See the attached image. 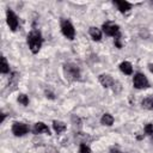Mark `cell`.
Masks as SVG:
<instances>
[{"mask_svg": "<svg viewBox=\"0 0 153 153\" xmlns=\"http://www.w3.org/2000/svg\"><path fill=\"white\" fill-rule=\"evenodd\" d=\"M43 43V37L38 30H32L27 35V44L32 54H37L42 47Z\"/></svg>", "mask_w": 153, "mask_h": 153, "instance_id": "6da1fadb", "label": "cell"}, {"mask_svg": "<svg viewBox=\"0 0 153 153\" xmlns=\"http://www.w3.org/2000/svg\"><path fill=\"white\" fill-rule=\"evenodd\" d=\"M63 72L66 79L73 81V80H79L80 79V69L76 65L73 63H66L63 66Z\"/></svg>", "mask_w": 153, "mask_h": 153, "instance_id": "7a4b0ae2", "label": "cell"}, {"mask_svg": "<svg viewBox=\"0 0 153 153\" xmlns=\"http://www.w3.org/2000/svg\"><path fill=\"white\" fill-rule=\"evenodd\" d=\"M103 31L108 35V36H112L116 38H121V33H120V26L112 22H105L102 26Z\"/></svg>", "mask_w": 153, "mask_h": 153, "instance_id": "3957f363", "label": "cell"}, {"mask_svg": "<svg viewBox=\"0 0 153 153\" xmlns=\"http://www.w3.org/2000/svg\"><path fill=\"white\" fill-rule=\"evenodd\" d=\"M61 31L63 33L65 37H67L68 39H74L75 37V30H74V26L72 25V23L67 19H62L61 20Z\"/></svg>", "mask_w": 153, "mask_h": 153, "instance_id": "277c9868", "label": "cell"}, {"mask_svg": "<svg viewBox=\"0 0 153 153\" xmlns=\"http://www.w3.org/2000/svg\"><path fill=\"white\" fill-rule=\"evenodd\" d=\"M133 84H134V87L137 88V90H142V88L149 87V81H148V79L146 78V75L142 74V73H136V74L134 75Z\"/></svg>", "mask_w": 153, "mask_h": 153, "instance_id": "5b68a950", "label": "cell"}, {"mask_svg": "<svg viewBox=\"0 0 153 153\" xmlns=\"http://www.w3.org/2000/svg\"><path fill=\"white\" fill-rule=\"evenodd\" d=\"M12 133L16 136H23L29 133V127L22 122H14L12 126Z\"/></svg>", "mask_w": 153, "mask_h": 153, "instance_id": "8992f818", "label": "cell"}, {"mask_svg": "<svg viewBox=\"0 0 153 153\" xmlns=\"http://www.w3.org/2000/svg\"><path fill=\"white\" fill-rule=\"evenodd\" d=\"M6 18H7V24H8L10 29L12 31H16L18 29V17L16 16V13L8 8L6 11Z\"/></svg>", "mask_w": 153, "mask_h": 153, "instance_id": "52a82bcc", "label": "cell"}, {"mask_svg": "<svg viewBox=\"0 0 153 153\" xmlns=\"http://www.w3.org/2000/svg\"><path fill=\"white\" fill-rule=\"evenodd\" d=\"M32 133H33L35 135H38V134H42V133L50 135V130H49L48 126L44 124L43 122H37V123H35V126H33V128H32Z\"/></svg>", "mask_w": 153, "mask_h": 153, "instance_id": "ba28073f", "label": "cell"}, {"mask_svg": "<svg viewBox=\"0 0 153 153\" xmlns=\"http://www.w3.org/2000/svg\"><path fill=\"white\" fill-rule=\"evenodd\" d=\"M98 80H99V82L102 84V86L105 87V88L112 87V85H114V82H115V80L112 79V76L109 75V74H100V75L98 76Z\"/></svg>", "mask_w": 153, "mask_h": 153, "instance_id": "9c48e42d", "label": "cell"}, {"mask_svg": "<svg viewBox=\"0 0 153 153\" xmlns=\"http://www.w3.org/2000/svg\"><path fill=\"white\" fill-rule=\"evenodd\" d=\"M114 4L117 6V8L121 13H126L131 8V4L128 1H124V0H115Z\"/></svg>", "mask_w": 153, "mask_h": 153, "instance_id": "30bf717a", "label": "cell"}, {"mask_svg": "<svg viewBox=\"0 0 153 153\" xmlns=\"http://www.w3.org/2000/svg\"><path fill=\"white\" fill-rule=\"evenodd\" d=\"M120 69L122 73L127 74V75H130L133 73V67H131V63L128 62V61H123L121 65H120Z\"/></svg>", "mask_w": 153, "mask_h": 153, "instance_id": "8fae6325", "label": "cell"}, {"mask_svg": "<svg viewBox=\"0 0 153 153\" xmlns=\"http://www.w3.org/2000/svg\"><path fill=\"white\" fill-rule=\"evenodd\" d=\"M88 33H90V36L92 37L93 41H100V38H102V31L98 27H94V26L90 27Z\"/></svg>", "mask_w": 153, "mask_h": 153, "instance_id": "7c38bea8", "label": "cell"}, {"mask_svg": "<svg viewBox=\"0 0 153 153\" xmlns=\"http://www.w3.org/2000/svg\"><path fill=\"white\" fill-rule=\"evenodd\" d=\"M53 128H54V130H55V133L56 134H61L62 131H65L66 130V124L63 123V122H61V121H53Z\"/></svg>", "mask_w": 153, "mask_h": 153, "instance_id": "4fadbf2b", "label": "cell"}, {"mask_svg": "<svg viewBox=\"0 0 153 153\" xmlns=\"http://www.w3.org/2000/svg\"><path fill=\"white\" fill-rule=\"evenodd\" d=\"M100 123L102 124H104V126H112V123H114V117L110 115V114H104L103 116H102V118H100Z\"/></svg>", "mask_w": 153, "mask_h": 153, "instance_id": "5bb4252c", "label": "cell"}, {"mask_svg": "<svg viewBox=\"0 0 153 153\" xmlns=\"http://www.w3.org/2000/svg\"><path fill=\"white\" fill-rule=\"evenodd\" d=\"M141 105H142V108H145L147 110H153V97H147V98L142 99Z\"/></svg>", "mask_w": 153, "mask_h": 153, "instance_id": "9a60e30c", "label": "cell"}, {"mask_svg": "<svg viewBox=\"0 0 153 153\" xmlns=\"http://www.w3.org/2000/svg\"><path fill=\"white\" fill-rule=\"evenodd\" d=\"M0 71H1V73H4V74H6V73L10 72V66H8L7 60H6L5 56L1 57V69H0Z\"/></svg>", "mask_w": 153, "mask_h": 153, "instance_id": "2e32d148", "label": "cell"}, {"mask_svg": "<svg viewBox=\"0 0 153 153\" xmlns=\"http://www.w3.org/2000/svg\"><path fill=\"white\" fill-rule=\"evenodd\" d=\"M18 102H19L22 105L27 106V104H29V98H27V96H26V94L22 93V94H19V96H18Z\"/></svg>", "mask_w": 153, "mask_h": 153, "instance_id": "e0dca14e", "label": "cell"}, {"mask_svg": "<svg viewBox=\"0 0 153 153\" xmlns=\"http://www.w3.org/2000/svg\"><path fill=\"white\" fill-rule=\"evenodd\" d=\"M145 133L153 140V124L152 123H148L145 126Z\"/></svg>", "mask_w": 153, "mask_h": 153, "instance_id": "ac0fdd59", "label": "cell"}, {"mask_svg": "<svg viewBox=\"0 0 153 153\" xmlns=\"http://www.w3.org/2000/svg\"><path fill=\"white\" fill-rule=\"evenodd\" d=\"M79 153H91V149H90V147L86 143H80Z\"/></svg>", "mask_w": 153, "mask_h": 153, "instance_id": "d6986e66", "label": "cell"}, {"mask_svg": "<svg viewBox=\"0 0 153 153\" xmlns=\"http://www.w3.org/2000/svg\"><path fill=\"white\" fill-rule=\"evenodd\" d=\"M110 153H122L118 148H116V147H111L110 148Z\"/></svg>", "mask_w": 153, "mask_h": 153, "instance_id": "ffe728a7", "label": "cell"}, {"mask_svg": "<svg viewBox=\"0 0 153 153\" xmlns=\"http://www.w3.org/2000/svg\"><path fill=\"white\" fill-rule=\"evenodd\" d=\"M148 68H149V71L153 73V63H149V65H148Z\"/></svg>", "mask_w": 153, "mask_h": 153, "instance_id": "44dd1931", "label": "cell"}, {"mask_svg": "<svg viewBox=\"0 0 153 153\" xmlns=\"http://www.w3.org/2000/svg\"><path fill=\"white\" fill-rule=\"evenodd\" d=\"M5 117H6V114H4V112H2V114H1V121H2V122H4Z\"/></svg>", "mask_w": 153, "mask_h": 153, "instance_id": "7402d4cb", "label": "cell"}, {"mask_svg": "<svg viewBox=\"0 0 153 153\" xmlns=\"http://www.w3.org/2000/svg\"><path fill=\"white\" fill-rule=\"evenodd\" d=\"M151 5H153V2H151Z\"/></svg>", "mask_w": 153, "mask_h": 153, "instance_id": "603a6c76", "label": "cell"}]
</instances>
